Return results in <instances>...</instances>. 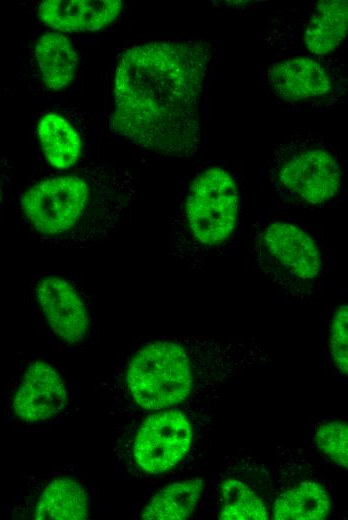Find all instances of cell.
<instances>
[{
  "label": "cell",
  "mask_w": 348,
  "mask_h": 520,
  "mask_svg": "<svg viewBox=\"0 0 348 520\" xmlns=\"http://www.w3.org/2000/svg\"><path fill=\"white\" fill-rule=\"evenodd\" d=\"M37 130L42 151L52 166L67 169L79 160L81 138L63 117L47 114L39 121Z\"/></svg>",
  "instance_id": "9a60e30c"
},
{
  "label": "cell",
  "mask_w": 348,
  "mask_h": 520,
  "mask_svg": "<svg viewBox=\"0 0 348 520\" xmlns=\"http://www.w3.org/2000/svg\"><path fill=\"white\" fill-rule=\"evenodd\" d=\"M66 402L65 384L50 364L37 361L26 370L13 400L16 416L30 423L58 414Z\"/></svg>",
  "instance_id": "9c48e42d"
},
{
  "label": "cell",
  "mask_w": 348,
  "mask_h": 520,
  "mask_svg": "<svg viewBox=\"0 0 348 520\" xmlns=\"http://www.w3.org/2000/svg\"><path fill=\"white\" fill-rule=\"evenodd\" d=\"M268 176L272 191L299 207L323 205L341 187L338 160L309 134L293 133L271 148Z\"/></svg>",
  "instance_id": "277c9868"
},
{
  "label": "cell",
  "mask_w": 348,
  "mask_h": 520,
  "mask_svg": "<svg viewBox=\"0 0 348 520\" xmlns=\"http://www.w3.org/2000/svg\"><path fill=\"white\" fill-rule=\"evenodd\" d=\"M127 385L144 409L160 410L183 401L192 385L189 354L173 341H156L138 350L129 362Z\"/></svg>",
  "instance_id": "8992f818"
},
{
  "label": "cell",
  "mask_w": 348,
  "mask_h": 520,
  "mask_svg": "<svg viewBox=\"0 0 348 520\" xmlns=\"http://www.w3.org/2000/svg\"><path fill=\"white\" fill-rule=\"evenodd\" d=\"M39 305L52 331L62 341L74 345L86 338L89 319L77 289L66 279L48 276L36 287Z\"/></svg>",
  "instance_id": "ba28073f"
},
{
  "label": "cell",
  "mask_w": 348,
  "mask_h": 520,
  "mask_svg": "<svg viewBox=\"0 0 348 520\" xmlns=\"http://www.w3.org/2000/svg\"><path fill=\"white\" fill-rule=\"evenodd\" d=\"M348 306L340 305L331 322L330 327V354L337 369L347 376L348 367Z\"/></svg>",
  "instance_id": "ffe728a7"
},
{
  "label": "cell",
  "mask_w": 348,
  "mask_h": 520,
  "mask_svg": "<svg viewBox=\"0 0 348 520\" xmlns=\"http://www.w3.org/2000/svg\"><path fill=\"white\" fill-rule=\"evenodd\" d=\"M240 189L234 175L211 166L194 177L187 190L174 251L192 268L228 245L237 229Z\"/></svg>",
  "instance_id": "3957f363"
},
{
  "label": "cell",
  "mask_w": 348,
  "mask_h": 520,
  "mask_svg": "<svg viewBox=\"0 0 348 520\" xmlns=\"http://www.w3.org/2000/svg\"><path fill=\"white\" fill-rule=\"evenodd\" d=\"M0 200H1V192H0Z\"/></svg>",
  "instance_id": "44dd1931"
},
{
  "label": "cell",
  "mask_w": 348,
  "mask_h": 520,
  "mask_svg": "<svg viewBox=\"0 0 348 520\" xmlns=\"http://www.w3.org/2000/svg\"><path fill=\"white\" fill-rule=\"evenodd\" d=\"M35 58L45 86L60 90L74 79L78 56L71 40L60 33H46L35 45Z\"/></svg>",
  "instance_id": "7c38bea8"
},
{
  "label": "cell",
  "mask_w": 348,
  "mask_h": 520,
  "mask_svg": "<svg viewBox=\"0 0 348 520\" xmlns=\"http://www.w3.org/2000/svg\"><path fill=\"white\" fill-rule=\"evenodd\" d=\"M206 42L156 41L125 50L114 77L111 129L151 152L188 157L201 148Z\"/></svg>",
  "instance_id": "6da1fadb"
},
{
  "label": "cell",
  "mask_w": 348,
  "mask_h": 520,
  "mask_svg": "<svg viewBox=\"0 0 348 520\" xmlns=\"http://www.w3.org/2000/svg\"><path fill=\"white\" fill-rule=\"evenodd\" d=\"M330 510L326 489L315 482H302L282 493L274 502L276 520H321Z\"/></svg>",
  "instance_id": "2e32d148"
},
{
  "label": "cell",
  "mask_w": 348,
  "mask_h": 520,
  "mask_svg": "<svg viewBox=\"0 0 348 520\" xmlns=\"http://www.w3.org/2000/svg\"><path fill=\"white\" fill-rule=\"evenodd\" d=\"M88 516L85 490L74 480L58 478L43 490L36 505L35 519L80 520Z\"/></svg>",
  "instance_id": "5bb4252c"
},
{
  "label": "cell",
  "mask_w": 348,
  "mask_h": 520,
  "mask_svg": "<svg viewBox=\"0 0 348 520\" xmlns=\"http://www.w3.org/2000/svg\"><path fill=\"white\" fill-rule=\"evenodd\" d=\"M191 440V426L182 412L156 413L141 425L134 443V457L144 471L161 474L184 457Z\"/></svg>",
  "instance_id": "52a82bcc"
},
{
  "label": "cell",
  "mask_w": 348,
  "mask_h": 520,
  "mask_svg": "<svg viewBox=\"0 0 348 520\" xmlns=\"http://www.w3.org/2000/svg\"><path fill=\"white\" fill-rule=\"evenodd\" d=\"M202 478L173 483L156 494L146 505L142 519L183 520L194 511L203 488Z\"/></svg>",
  "instance_id": "e0dca14e"
},
{
  "label": "cell",
  "mask_w": 348,
  "mask_h": 520,
  "mask_svg": "<svg viewBox=\"0 0 348 520\" xmlns=\"http://www.w3.org/2000/svg\"><path fill=\"white\" fill-rule=\"evenodd\" d=\"M120 0H47L40 4V20L63 32L96 31L106 27L120 14Z\"/></svg>",
  "instance_id": "30bf717a"
},
{
  "label": "cell",
  "mask_w": 348,
  "mask_h": 520,
  "mask_svg": "<svg viewBox=\"0 0 348 520\" xmlns=\"http://www.w3.org/2000/svg\"><path fill=\"white\" fill-rule=\"evenodd\" d=\"M347 7L346 0H324L316 4L304 32V44L309 52L325 55L338 47L347 32Z\"/></svg>",
  "instance_id": "4fadbf2b"
},
{
  "label": "cell",
  "mask_w": 348,
  "mask_h": 520,
  "mask_svg": "<svg viewBox=\"0 0 348 520\" xmlns=\"http://www.w3.org/2000/svg\"><path fill=\"white\" fill-rule=\"evenodd\" d=\"M222 503L219 519L266 520L268 513L262 500L246 484L225 481L220 490Z\"/></svg>",
  "instance_id": "ac0fdd59"
},
{
  "label": "cell",
  "mask_w": 348,
  "mask_h": 520,
  "mask_svg": "<svg viewBox=\"0 0 348 520\" xmlns=\"http://www.w3.org/2000/svg\"><path fill=\"white\" fill-rule=\"evenodd\" d=\"M133 183L118 169L89 163L47 178L21 199L25 219L51 245L81 248L108 236L133 194Z\"/></svg>",
  "instance_id": "7a4b0ae2"
},
{
  "label": "cell",
  "mask_w": 348,
  "mask_h": 520,
  "mask_svg": "<svg viewBox=\"0 0 348 520\" xmlns=\"http://www.w3.org/2000/svg\"><path fill=\"white\" fill-rule=\"evenodd\" d=\"M315 440L318 448L332 462L348 467V427L345 422H329L320 426Z\"/></svg>",
  "instance_id": "d6986e66"
},
{
  "label": "cell",
  "mask_w": 348,
  "mask_h": 520,
  "mask_svg": "<svg viewBox=\"0 0 348 520\" xmlns=\"http://www.w3.org/2000/svg\"><path fill=\"white\" fill-rule=\"evenodd\" d=\"M273 92L286 101H299L326 94L331 87L326 70L315 60L295 57L276 62L268 69Z\"/></svg>",
  "instance_id": "8fae6325"
},
{
  "label": "cell",
  "mask_w": 348,
  "mask_h": 520,
  "mask_svg": "<svg viewBox=\"0 0 348 520\" xmlns=\"http://www.w3.org/2000/svg\"><path fill=\"white\" fill-rule=\"evenodd\" d=\"M251 252L259 271L286 293L310 292L321 276L319 246L295 224L269 223L255 235Z\"/></svg>",
  "instance_id": "5b68a950"
}]
</instances>
